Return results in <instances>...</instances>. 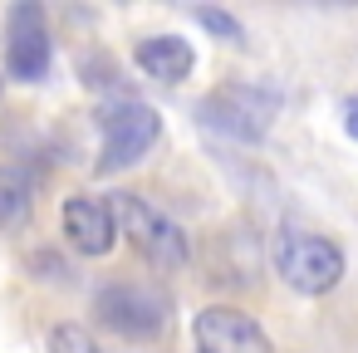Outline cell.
Masks as SVG:
<instances>
[{"mask_svg": "<svg viewBox=\"0 0 358 353\" xmlns=\"http://www.w3.org/2000/svg\"><path fill=\"white\" fill-rule=\"evenodd\" d=\"M133 64L157 84H182V79H192L196 55H192V45L182 35H152V40H143L133 50Z\"/></svg>", "mask_w": 358, "mask_h": 353, "instance_id": "cell-9", "label": "cell"}, {"mask_svg": "<svg viewBox=\"0 0 358 353\" xmlns=\"http://www.w3.org/2000/svg\"><path fill=\"white\" fill-rule=\"evenodd\" d=\"M108 206H113V226L128 236V245H133L148 265H157V270H182V265L192 260L187 231H182L167 211H157L152 201H143V196H113Z\"/></svg>", "mask_w": 358, "mask_h": 353, "instance_id": "cell-1", "label": "cell"}, {"mask_svg": "<svg viewBox=\"0 0 358 353\" xmlns=\"http://www.w3.org/2000/svg\"><path fill=\"white\" fill-rule=\"evenodd\" d=\"M192 338H196V353H275L265 329L231 304H206L192 319Z\"/></svg>", "mask_w": 358, "mask_h": 353, "instance_id": "cell-7", "label": "cell"}, {"mask_svg": "<svg viewBox=\"0 0 358 353\" xmlns=\"http://www.w3.org/2000/svg\"><path fill=\"white\" fill-rule=\"evenodd\" d=\"M99 319L113 329V333H128V338H152L167 329V299L148 284H108L99 294Z\"/></svg>", "mask_w": 358, "mask_h": 353, "instance_id": "cell-6", "label": "cell"}, {"mask_svg": "<svg viewBox=\"0 0 358 353\" xmlns=\"http://www.w3.org/2000/svg\"><path fill=\"white\" fill-rule=\"evenodd\" d=\"M275 275L299 294H329L343 280V250L334 240H324V236L289 231L275 245Z\"/></svg>", "mask_w": 358, "mask_h": 353, "instance_id": "cell-3", "label": "cell"}, {"mask_svg": "<svg viewBox=\"0 0 358 353\" xmlns=\"http://www.w3.org/2000/svg\"><path fill=\"white\" fill-rule=\"evenodd\" d=\"M343 128H348V138H358V94L343 99Z\"/></svg>", "mask_w": 358, "mask_h": 353, "instance_id": "cell-13", "label": "cell"}, {"mask_svg": "<svg viewBox=\"0 0 358 353\" xmlns=\"http://www.w3.org/2000/svg\"><path fill=\"white\" fill-rule=\"evenodd\" d=\"M59 221H64V236H69V245H74L79 255H108L113 240H118V226H113V206H108V196L79 192V196L64 201Z\"/></svg>", "mask_w": 358, "mask_h": 353, "instance_id": "cell-8", "label": "cell"}, {"mask_svg": "<svg viewBox=\"0 0 358 353\" xmlns=\"http://www.w3.org/2000/svg\"><path fill=\"white\" fill-rule=\"evenodd\" d=\"M275 108H280L275 94H265L255 84H226L211 99H201L196 113H201L206 128H216V133H226L236 143H260L270 133V123H275Z\"/></svg>", "mask_w": 358, "mask_h": 353, "instance_id": "cell-4", "label": "cell"}, {"mask_svg": "<svg viewBox=\"0 0 358 353\" xmlns=\"http://www.w3.org/2000/svg\"><path fill=\"white\" fill-rule=\"evenodd\" d=\"M196 25H206L211 35H221V40H231V45H241V40H245L241 20H236V15H226V10H216V6H201V10H196Z\"/></svg>", "mask_w": 358, "mask_h": 353, "instance_id": "cell-12", "label": "cell"}, {"mask_svg": "<svg viewBox=\"0 0 358 353\" xmlns=\"http://www.w3.org/2000/svg\"><path fill=\"white\" fill-rule=\"evenodd\" d=\"M45 353H99V343L79 324H55L50 338H45Z\"/></svg>", "mask_w": 358, "mask_h": 353, "instance_id": "cell-11", "label": "cell"}, {"mask_svg": "<svg viewBox=\"0 0 358 353\" xmlns=\"http://www.w3.org/2000/svg\"><path fill=\"white\" fill-rule=\"evenodd\" d=\"M50 20L35 0H20L6 15V69L20 84H40L50 74Z\"/></svg>", "mask_w": 358, "mask_h": 353, "instance_id": "cell-5", "label": "cell"}, {"mask_svg": "<svg viewBox=\"0 0 358 353\" xmlns=\"http://www.w3.org/2000/svg\"><path fill=\"white\" fill-rule=\"evenodd\" d=\"M30 221V182L15 167H0V231H20Z\"/></svg>", "mask_w": 358, "mask_h": 353, "instance_id": "cell-10", "label": "cell"}, {"mask_svg": "<svg viewBox=\"0 0 358 353\" xmlns=\"http://www.w3.org/2000/svg\"><path fill=\"white\" fill-rule=\"evenodd\" d=\"M162 138V118L143 99H118L99 108V172H123Z\"/></svg>", "mask_w": 358, "mask_h": 353, "instance_id": "cell-2", "label": "cell"}]
</instances>
